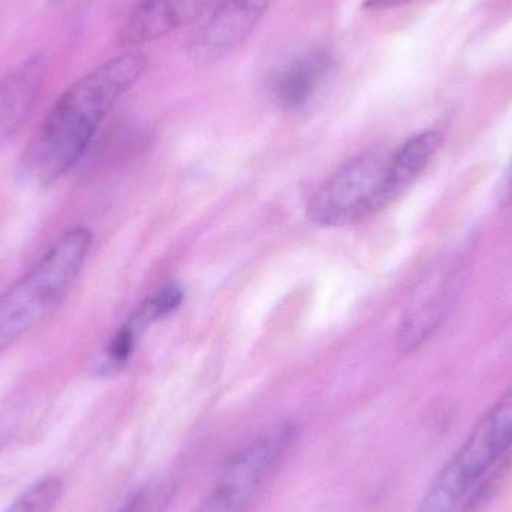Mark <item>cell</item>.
Here are the masks:
<instances>
[{
  "label": "cell",
  "instance_id": "6da1fadb",
  "mask_svg": "<svg viewBox=\"0 0 512 512\" xmlns=\"http://www.w3.org/2000/svg\"><path fill=\"white\" fill-rule=\"evenodd\" d=\"M149 69V57L125 50L75 81L54 102L27 144L20 174L32 185H50L72 170L89 149L111 108Z\"/></svg>",
  "mask_w": 512,
  "mask_h": 512
},
{
  "label": "cell",
  "instance_id": "7a4b0ae2",
  "mask_svg": "<svg viewBox=\"0 0 512 512\" xmlns=\"http://www.w3.org/2000/svg\"><path fill=\"white\" fill-rule=\"evenodd\" d=\"M92 239L87 228H71L0 294V355L62 306L83 271Z\"/></svg>",
  "mask_w": 512,
  "mask_h": 512
},
{
  "label": "cell",
  "instance_id": "3957f363",
  "mask_svg": "<svg viewBox=\"0 0 512 512\" xmlns=\"http://www.w3.org/2000/svg\"><path fill=\"white\" fill-rule=\"evenodd\" d=\"M512 450V387L475 424L427 487L417 512H460Z\"/></svg>",
  "mask_w": 512,
  "mask_h": 512
},
{
  "label": "cell",
  "instance_id": "277c9868",
  "mask_svg": "<svg viewBox=\"0 0 512 512\" xmlns=\"http://www.w3.org/2000/svg\"><path fill=\"white\" fill-rule=\"evenodd\" d=\"M388 158L369 152L345 162L310 198V221L319 227H346L388 206L393 201L388 191Z\"/></svg>",
  "mask_w": 512,
  "mask_h": 512
},
{
  "label": "cell",
  "instance_id": "5b68a950",
  "mask_svg": "<svg viewBox=\"0 0 512 512\" xmlns=\"http://www.w3.org/2000/svg\"><path fill=\"white\" fill-rule=\"evenodd\" d=\"M298 438L295 424L283 423L237 451L195 512H242L276 471Z\"/></svg>",
  "mask_w": 512,
  "mask_h": 512
},
{
  "label": "cell",
  "instance_id": "8992f818",
  "mask_svg": "<svg viewBox=\"0 0 512 512\" xmlns=\"http://www.w3.org/2000/svg\"><path fill=\"white\" fill-rule=\"evenodd\" d=\"M274 0H222L186 45L192 62L207 65L236 51L267 14Z\"/></svg>",
  "mask_w": 512,
  "mask_h": 512
},
{
  "label": "cell",
  "instance_id": "52a82bcc",
  "mask_svg": "<svg viewBox=\"0 0 512 512\" xmlns=\"http://www.w3.org/2000/svg\"><path fill=\"white\" fill-rule=\"evenodd\" d=\"M222 0H141L117 32L123 50H138L209 17Z\"/></svg>",
  "mask_w": 512,
  "mask_h": 512
},
{
  "label": "cell",
  "instance_id": "ba28073f",
  "mask_svg": "<svg viewBox=\"0 0 512 512\" xmlns=\"http://www.w3.org/2000/svg\"><path fill=\"white\" fill-rule=\"evenodd\" d=\"M453 267H438L415 292L399 325L397 351L409 354L423 346L444 322L453 289Z\"/></svg>",
  "mask_w": 512,
  "mask_h": 512
},
{
  "label": "cell",
  "instance_id": "9c48e42d",
  "mask_svg": "<svg viewBox=\"0 0 512 512\" xmlns=\"http://www.w3.org/2000/svg\"><path fill=\"white\" fill-rule=\"evenodd\" d=\"M334 57L325 47H312L280 66L270 80V95L283 110L306 107L327 84Z\"/></svg>",
  "mask_w": 512,
  "mask_h": 512
},
{
  "label": "cell",
  "instance_id": "30bf717a",
  "mask_svg": "<svg viewBox=\"0 0 512 512\" xmlns=\"http://www.w3.org/2000/svg\"><path fill=\"white\" fill-rule=\"evenodd\" d=\"M47 77V60L35 54L0 80V134L17 129L32 113Z\"/></svg>",
  "mask_w": 512,
  "mask_h": 512
},
{
  "label": "cell",
  "instance_id": "8fae6325",
  "mask_svg": "<svg viewBox=\"0 0 512 512\" xmlns=\"http://www.w3.org/2000/svg\"><path fill=\"white\" fill-rule=\"evenodd\" d=\"M442 144L439 132L426 131L414 135L388 158V191L391 198L399 197L427 167Z\"/></svg>",
  "mask_w": 512,
  "mask_h": 512
},
{
  "label": "cell",
  "instance_id": "7c38bea8",
  "mask_svg": "<svg viewBox=\"0 0 512 512\" xmlns=\"http://www.w3.org/2000/svg\"><path fill=\"white\" fill-rule=\"evenodd\" d=\"M65 483L59 475H47L27 487L3 512H54L62 501Z\"/></svg>",
  "mask_w": 512,
  "mask_h": 512
},
{
  "label": "cell",
  "instance_id": "4fadbf2b",
  "mask_svg": "<svg viewBox=\"0 0 512 512\" xmlns=\"http://www.w3.org/2000/svg\"><path fill=\"white\" fill-rule=\"evenodd\" d=\"M185 298V291L179 283H170L164 286L161 291L156 292L152 298L141 304L140 309L129 318V321L137 327V330L143 331L144 328L152 325L153 322L165 318V316L179 309Z\"/></svg>",
  "mask_w": 512,
  "mask_h": 512
},
{
  "label": "cell",
  "instance_id": "5bb4252c",
  "mask_svg": "<svg viewBox=\"0 0 512 512\" xmlns=\"http://www.w3.org/2000/svg\"><path fill=\"white\" fill-rule=\"evenodd\" d=\"M167 492L162 486L141 487L116 512H161L168 501Z\"/></svg>",
  "mask_w": 512,
  "mask_h": 512
},
{
  "label": "cell",
  "instance_id": "9a60e30c",
  "mask_svg": "<svg viewBox=\"0 0 512 512\" xmlns=\"http://www.w3.org/2000/svg\"><path fill=\"white\" fill-rule=\"evenodd\" d=\"M498 203L502 207L512 206V161L505 170L504 176H502L501 182L498 186Z\"/></svg>",
  "mask_w": 512,
  "mask_h": 512
},
{
  "label": "cell",
  "instance_id": "2e32d148",
  "mask_svg": "<svg viewBox=\"0 0 512 512\" xmlns=\"http://www.w3.org/2000/svg\"><path fill=\"white\" fill-rule=\"evenodd\" d=\"M414 0H364L363 9L366 11H387V9L399 8V6L408 5Z\"/></svg>",
  "mask_w": 512,
  "mask_h": 512
},
{
  "label": "cell",
  "instance_id": "e0dca14e",
  "mask_svg": "<svg viewBox=\"0 0 512 512\" xmlns=\"http://www.w3.org/2000/svg\"><path fill=\"white\" fill-rule=\"evenodd\" d=\"M50 5L57 6L62 5V3L68 2V0H47Z\"/></svg>",
  "mask_w": 512,
  "mask_h": 512
}]
</instances>
